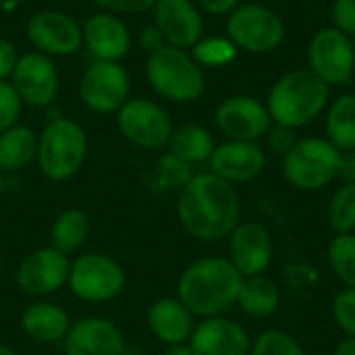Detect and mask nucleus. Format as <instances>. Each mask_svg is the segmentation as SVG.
<instances>
[{
  "label": "nucleus",
  "mask_w": 355,
  "mask_h": 355,
  "mask_svg": "<svg viewBox=\"0 0 355 355\" xmlns=\"http://www.w3.org/2000/svg\"><path fill=\"white\" fill-rule=\"evenodd\" d=\"M237 306L245 316L268 318L281 306V289L266 275L243 277L241 289H239V295H237Z\"/></svg>",
  "instance_id": "b1692460"
},
{
  "label": "nucleus",
  "mask_w": 355,
  "mask_h": 355,
  "mask_svg": "<svg viewBox=\"0 0 355 355\" xmlns=\"http://www.w3.org/2000/svg\"><path fill=\"white\" fill-rule=\"evenodd\" d=\"M308 69L329 87L349 83L355 73V48L352 37L337 27L318 29L308 46Z\"/></svg>",
  "instance_id": "6e6552de"
},
{
  "label": "nucleus",
  "mask_w": 355,
  "mask_h": 355,
  "mask_svg": "<svg viewBox=\"0 0 355 355\" xmlns=\"http://www.w3.org/2000/svg\"><path fill=\"white\" fill-rule=\"evenodd\" d=\"M331 316L345 337L355 339V289H341L333 297Z\"/></svg>",
  "instance_id": "72a5a7b5"
},
{
  "label": "nucleus",
  "mask_w": 355,
  "mask_h": 355,
  "mask_svg": "<svg viewBox=\"0 0 355 355\" xmlns=\"http://www.w3.org/2000/svg\"><path fill=\"white\" fill-rule=\"evenodd\" d=\"M333 23L345 35H355V0H335L331 6Z\"/></svg>",
  "instance_id": "e433bc0d"
},
{
  "label": "nucleus",
  "mask_w": 355,
  "mask_h": 355,
  "mask_svg": "<svg viewBox=\"0 0 355 355\" xmlns=\"http://www.w3.org/2000/svg\"><path fill=\"white\" fill-rule=\"evenodd\" d=\"M139 42H141V48H146L148 52H154V50L164 46V37L158 31V27H146L141 31V40Z\"/></svg>",
  "instance_id": "a19ab883"
},
{
  "label": "nucleus",
  "mask_w": 355,
  "mask_h": 355,
  "mask_svg": "<svg viewBox=\"0 0 355 355\" xmlns=\"http://www.w3.org/2000/svg\"><path fill=\"white\" fill-rule=\"evenodd\" d=\"M69 270L71 264L67 254L54 248H44L21 262L17 270V285L27 295H48L69 281Z\"/></svg>",
  "instance_id": "4468645a"
},
{
  "label": "nucleus",
  "mask_w": 355,
  "mask_h": 355,
  "mask_svg": "<svg viewBox=\"0 0 355 355\" xmlns=\"http://www.w3.org/2000/svg\"><path fill=\"white\" fill-rule=\"evenodd\" d=\"M327 262L343 289H355V233L335 235L329 241Z\"/></svg>",
  "instance_id": "c85d7f7f"
},
{
  "label": "nucleus",
  "mask_w": 355,
  "mask_h": 355,
  "mask_svg": "<svg viewBox=\"0 0 355 355\" xmlns=\"http://www.w3.org/2000/svg\"><path fill=\"white\" fill-rule=\"evenodd\" d=\"M237 2L239 0H200L204 10H208L210 15H229L237 8Z\"/></svg>",
  "instance_id": "79ce46f5"
},
{
  "label": "nucleus",
  "mask_w": 355,
  "mask_h": 355,
  "mask_svg": "<svg viewBox=\"0 0 355 355\" xmlns=\"http://www.w3.org/2000/svg\"><path fill=\"white\" fill-rule=\"evenodd\" d=\"M69 287L83 302H108L123 291L125 272L104 254H85L71 266Z\"/></svg>",
  "instance_id": "1a4fd4ad"
},
{
  "label": "nucleus",
  "mask_w": 355,
  "mask_h": 355,
  "mask_svg": "<svg viewBox=\"0 0 355 355\" xmlns=\"http://www.w3.org/2000/svg\"><path fill=\"white\" fill-rule=\"evenodd\" d=\"M0 355H17L10 347H6V345H0Z\"/></svg>",
  "instance_id": "a18cd8bd"
},
{
  "label": "nucleus",
  "mask_w": 355,
  "mask_h": 355,
  "mask_svg": "<svg viewBox=\"0 0 355 355\" xmlns=\"http://www.w3.org/2000/svg\"><path fill=\"white\" fill-rule=\"evenodd\" d=\"M189 347L196 355H250L252 339L239 322L214 316L196 324Z\"/></svg>",
  "instance_id": "dca6fc26"
},
{
  "label": "nucleus",
  "mask_w": 355,
  "mask_h": 355,
  "mask_svg": "<svg viewBox=\"0 0 355 355\" xmlns=\"http://www.w3.org/2000/svg\"><path fill=\"white\" fill-rule=\"evenodd\" d=\"M162 355H196L193 349L189 347V343H181V345H168V349Z\"/></svg>",
  "instance_id": "c03bdc74"
},
{
  "label": "nucleus",
  "mask_w": 355,
  "mask_h": 355,
  "mask_svg": "<svg viewBox=\"0 0 355 355\" xmlns=\"http://www.w3.org/2000/svg\"><path fill=\"white\" fill-rule=\"evenodd\" d=\"M241 281L243 277L235 270L229 258H200L183 270L177 283V300L193 318L204 320L223 316L237 306Z\"/></svg>",
  "instance_id": "f03ea898"
},
{
  "label": "nucleus",
  "mask_w": 355,
  "mask_h": 355,
  "mask_svg": "<svg viewBox=\"0 0 355 355\" xmlns=\"http://www.w3.org/2000/svg\"><path fill=\"white\" fill-rule=\"evenodd\" d=\"M0 272H2V258H0Z\"/></svg>",
  "instance_id": "de8ad7c7"
},
{
  "label": "nucleus",
  "mask_w": 355,
  "mask_h": 355,
  "mask_svg": "<svg viewBox=\"0 0 355 355\" xmlns=\"http://www.w3.org/2000/svg\"><path fill=\"white\" fill-rule=\"evenodd\" d=\"M83 40L87 50L98 60L116 62L129 50V33L125 25L112 15H94L83 27Z\"/></svg>",
  "instance_id": "4be33fe9"
},
{
  "label": "nucleus",
  "mask_w": 355,
  "mask_h": 355,
  "mask_svg": "<svg viewBox=\"0 0 355 355\" xmlns=\"http://www.w3.org/2000/svg\"><path fill=\"white\" fill-rule=\"evenodd\" d=\"M87 231H89L87 216L77 208L67 210L56 218L52 227V248L62 254H71L83 245V241L87 239Z\"/></svg>",
  "instance_id": "cd10ccee"
},
{
  "label": "nucleus",
  "mask_w": 355,
  "mask_h": 355,
  "mask_svg": "<svg viewBox=\"0 0 355 355\" xmlns=\"http://www.w3.org/2000/svg\"><path fill=\"white\" fill-rule=\"evenodd\" d=\"M27 35L35 48L46 54H73L83 42V31L79 25L64 12L42 10L33 15L27 23Z\"/></svg>",
  "instance_id": "f3484780"
},
{
  "label": "nucleus",
  "mask_w": 355,
  "mask_h": 355,
  "mask_svg": "<svg viewBox=\"0 0 355 355\" xmlns=\"http://www.w3.org/2000/svg\"><path fill=\"white\" fill-rule=\"evenodd\" d=\"M324 131L339 152L355 150V94H343L329 106Z\"/></svg>",
  "instance_id": "393cba45"
},
{
  "label": "nucleus",
  "mask_w": 355,
  "mask_h": 355,
  "mask_svg": "<svg viewBox=\"0 0 355 355\" xmlns=\"http://www.w3.org/2000/svg\"><path fill=\"white\" fill-rule=\"evenodd\" d=\"M333 355H355V339L354 337H345V339H341V341L335 345Z\"/></svg>",
  "instance_id": "37998d69"
},
{
  "label": "nucleus",
  "mask_w": 355,
  "mask_h": 355,
  "mask_svg": "<svg viewBox=\"0 0 355 355\" xmlns=\"http://www.w3.org/2000/svg\"><path fill=\"white\" fill-rule=\"evenodd\" d=\"M37 154V137L29 127L15 125L0 135V171H19Z\"/></svg>",
  "instance_id": "bb28decb"
},
{
  "label": "nucleus",
  "mask_w": 355,
  "mask_h": 355,
  "mask_svg": "<svg viewBox=\"0 0 355 355\" xmlns=\"http://www.w3.org/2000/svg\"><path fill=\"white\" fill-rule=\"evenodd\" d=\"M168 146L175 156L189 162L191 166L200 162H208L216 148L212 133L200 125H183L179 129H173Z\"/></svg>",
  "instance_id": "a878e982"
},
{
  "label": "nucleus",
  "mask_w": 355,
  "mask_h": 355,
  "mask_svg": "<svg viewBox=\"0 0 355 355\" xmlns=\"http://www.w3.org/2000/svg\"><path fill=\"white\" fill-rule=\"evenodd\" d=\"M100 6L114 12H146L156 6L158 0H96Z\"/></svg>",
  "instance_id": "4c0bfd02"
},
{
  "label": "nucleus",
  "mask_w": 355,
  "mask_h": 355,
  "mask_svg": "<svg viewBox=\"0 0 355 355\" xmlns=\"http://www.w3.org/2000/svg\"><path fill=\"white\" fill-rule=\"evenodd\" d=\"M341 152L327 137H304L283 156L285 181L300 191H320L339 175Z\"/></svg>",
  "instance_id": "20e7f679"
},
{
  "label": "nucleus",
  "mask_w": 355,
  "mask_h": 355,
  "mask_svg": "<svg viewBox=\"0 0 355 355\" xmlns=\"http://www.w3.org/2000/svg\"><path fill=\"white\" fill-rule=\"evenodd\" d=\"M250 355H308L304 345L281 329H266L252 339Z\"/></svg>",
  "instance_id": "7c9ffc66"
},
{
  "label": "nucleus",
  "mask_w": 355,
  "mask_h": 355,
  "mask_svg": "<svg viewBox=\"0 0 355 355\" xmlns=\"http://www.w3.org/2000/svg\"><path fill=\"white\" fill-rule=\"evenodd\" d=\"M331 87L310 69L285 73L268 92L266 108L272 123L291 129H302L314 123L329 106Z\"/></svg>",
  "instance_id": "7ed1b4c3"
},
{
  "label": "nucleus",
  "mask_w": 355,
  "mask_h": 355,
  "mask_svg": "<svg viewBox=\"0 0 355 355\" xmlns=\"http://www.w3.org/2000/svg\"><path fill=\"white\" fill-rule=\"evenodd\" d=\"M23 331L27 337H31L37 343H54L67 337L71 322H69V314L48 302H40L33 304L25 310L23 314Z\"/></svg>",
  "instance_id": "5701e85b"
},
{
  "label": "nucleus",
  "mask_w": 355,
  "mask_h": 355,
  "mask_svg": "<svg viewBox=\"0 0 355 355\" xmlns=\"http://www.w3.org/2000/svg\"><path fill=\"white\" fill-rule=\"evenodd\" d=\"M17 52L10 42L0 37V81H4L8 75H12L15 64H17Z\"/></svg>",
  "instance_id": "58836bf2"
},
{
  "label": "nucleus",
  "mask_w": 355,
  "mask_h": 355,
  "mask_svg": "<svg viewBox=\"0 0 355 355\" xmlns=\"http://www.w3.org/2000/svg\"><path fill=\"white\" fill-rule=\"evenodd\" d=\"M19 112H21V98L17 89L12 87V83L0 81V135L6 129L15 127Z\"/></svg>",
  "instance_id": "f704fd0d"
},
{
  "label": "nucleus",
  "mask_w": 355,
  "mask_h": 355,
  "mask_svg": "<svg viewBox=\"0 0 355 355\" xmlns=\"http://www.w3.org/2000/svg\"><path fill=\"white\" fill-rule=\"evenodd\" d=\"M10 77L21 102H27L29 106H48L56 98L58 77L54 64L44 54L21 56Z\"/></svg>",
  "instance_id": "a211bd4d"
},
{
  "label": "nucleus",
  "mask_w": 355,
  "mask_h": 355,
  "mask_svg": "<svg viewBox=\"0 0 355 355\" xmlns=\"http://www.w3.org/2000/svg\"><path fill=\"white\" fill-rule=\"evenodd\" d=\"M67 355H127L121 331L106 318L75 322L64 337Z\"/></svg>",
  "instance_id": "aec40b11"
},
{
  "label": "nucleus",
  "mask_w": 355,
  "mask_h": 355,
  "mask_svg": "<svg viewBox=\"0 0 355 355\" xmlns=\"http://www.w3.org/2000/svg\"><path fill=\"white\" fill-rule=\"evenodd\" d=\"M216 127L235 141H258L272 127L266 104L252 96H231L223 100L214 112Z\"/></svg>",
  "instance_id": "9b49d317"
},
{
  "label": "nucleus",
  "mask_w": 355,
  "mask_h": 355,
  "mask_svg": "<svg viewBox=\"0 0 355 355\" xmlns=\"http://www.w3.org/2000/svg\"><path fill=\"white\" fill-rule=\"evenodd\" d=\"M337 179H341L343 183H355V150L341 152Z\"/></svg>",
  "instance_id": "ea45409f"
},
{
  "label": "nucleus",
  "mask_w": 355,
  "mask_h": 355,
  "mask_svg": "<svg viewBox=\"0 0 355 355\" xmlns=\"http://www.w3.org/2000/svg\"><path fill=\"white\" fill-rule=\"evenodd\" d=\"M146 73L150 85L173 102H193L204 94V73L181 48L164 44L150 52Z\"/></svg>",
  "instance_id": "39448f33"
},
{
  "label": "nucleus",
  "mask_w": 355,
  "mask_h": 355,
  "mask_svg": "<svg viewBox=\"0 0 355 355\" xmlns=\"http://www.w3.org/2000/svg\"><path fill=\"white\" fill-rule=\"evenodd\" d=\"M181 227L200 241H220L231 235L241 216L235 185L214 173H198L181 189L177 202Z\"/></svg>",
  "instance_id": "f257e3e1"
},
{
  "label": "nucleus",
  "mask_w": 355,
  "mask_h": 355,
  "mask_svg": "<svg viewBox=\"0 0 355 355\" xmlns=\"http://www.w3.org/2000/svg\"><path fill=\"white\" fill-rule=\"evenodd\" d=\"M127 71L110 60H96L81 79V100L96 112L121 110L129 98Z\"/></svg>",
  "instance_id": "ddd939ff"
},
{
  "label": "nucleus",
  "mask_w": 355,
  "mask_h": 355,
  "mask_svg": "<svg viewBox=\"0 0 355 355\" xmlns=\"http://www.w3.org/2000/svg\"><path fill=\"white\" fill-rule=\"evenodd\" d=\"M193 177V168L189 162L181 160L179 156H175L173 152L164 154L160 160H158V166H156V179L162 187H177V189H183Z\"/></svg>",
  "instance_id": "473e14b6"
},
{
  "label": "nucleus",
  "mask_w": 355,
  "mask_h": 355,
  "mask_svg": "<svg viewBox=\"0 0 355 355\" xmlns=\"http://www.w3.org/2000/svg\"><path fill=\"white\" fill-rule=\"evenodd\" d=\"M156 27L173 48H193L202 37V17L189 0H158Z\"/></svg>",
  "instance_id": "6ab92c4d"
},
{
  "label": "nucleus",
  "mask_w": 355,
  "mask_h": 355,
  "mask_svg": "<svg viewBox=\"0 0 355 355\" xmlns=\"http://www.w3.org/2000/svg\"><path fill=\"white\" fill-rule=\"evenodd\" d=\"M329 227L335 235L355 233V183H341L327 210Z\"/></svg>",
  "instance_id": "c756f323"
},
{
  "label": "nucleus",
  "mask_w": 355,
  "mask_h": 355,
  "mask_svg": "<svg viewBox=\"0 0 355 355\" xmlns=\"http://www.w3.org/2000/svg\"><path fill=\"white\" fill-rule=\"evenodd\" d=\"M229 262L241 277L266 275L275 258V241L270 231L256 220H239L231 231Z\"/></svg>",
  "instance_id": "9d476101"
},
{
  "label": "nucleus",
  "mask_w": 355,
  "mask_h": 355,
  "mask_svg": "<svg viewBox=\"0 0 355 355\" xmlns=\"http://www.w3.org/2000/svg\"><path fill=\"white\" fill-rule=\"evenodd\" d=\"M148 327L156 339L166 345L189 343L191 333L196 329L191 312L173 297L156 300L148 310Z\"/></svg>",
  "instance_id": "412c9836"
},
{
  "label": "nucleus",
  "mask_w": 355,
  "mask_h": 355,
  "mask_svg": "<svg viewBox=\"0 0 355 355\" xmlns=\"http://www.w3.org/2000/svg\"><path fill=\"white\" fill-rule=\"evenodd\" d=\"M210 173L216 177L235 183H248L262 175L266 168V152L258 141H235L229 139L214 148L210 156Z\"/></svg>",
  "instance_id": "2eb2a0df"
},
{
  "label": "nucleus",
  "mask_w": 355,
  "mask_h": 355,
  "mask_svg": "<svg viewBox=\"0 0 355 355\" xmlns=\"http://www.w3.org/2000/svg\"><path fill=\"white\" fill-rule=\"evenodd\" d=\"M87 152V139L83 129L69 119H54L42 131L37 139V162L42 173L52 181H64L73 177Z\"/></svg>",
  "instance_id": "423d86ee"
},
{
  "label": "nucleus",
  "mask_w": 355,
  "mask_h": 355,
  "mask_svg": "<svg viewBox=\"0 0 355 355\" xmlns=\"http://www.w3.org/2000/svg\"><path fill=\"white\" fill-rule=\"evenodd\" d=\"M193 60L200 67H227L229 62L235 60L237 56V46L229 40V37H208V40H200L193 48Z\"/></svg>",
  "instance_id": "2f4dec72"
},
{
  "label": "nucleus",
  "mask_w": 355,
  "mask_h": 355,
  "mask_svg": "<svg viewBox=\"0 0 355 355\" xmlns=\"http://www.w3.org/2000/svg\"><path fill=\"white\" fill-rule=\"evenodd\" d=\"M227 37L237 46V50L250 54H268L283 44L285 23L272 8L252 2L229 12Z\"/></svg>",
  "instance_id": "0eeeda50"
},
{
  "label": "nucleus",
  "mask_w": 355,
  "mask_h": 355,
  "mask_svg": "<svg viewBox=\"0 0 355 355\" xmlns=\"http://www.w3.org/2000/svg\"><path fill=\"white\" fill-rule=\"evenodd\" d=\"M121 133L139 148H162L173 135L168 114L150 100H131L119 110Z\"/></svg>",
  "instance_id": "f8f14e48"
},
{
  "label": "nucleus",
  "mask_w": 355,
  "mask_h": 355,
  "mask_svg": "<svg viewBox=\"0 0 355 355\" xmlns=\"http://www.w3.org/2000/svg\"><path fill=\"white\" fill-rule=\"evenodd\" d=\"M297 135H295V129L291 127H285V125H277L272 123V127L268 129L266 133V146L272 154L277 156H285L287 152H291V148L297 144Z\"/></svg>",
  "instance_id": "c9c22d12"
},
{
  "label": "nucleus",
  "mask_w": 355,
  "mask_h": 355,
  "mask_svg": "<svg viewBox=\"0 0 355 355\" xmlns=\"http://www.w3.org/2000/svg\"><path fill=\"white\" fill-rule=\"evenodd\" d=\"M0 196H2V177H0Z\"/></svg>",
  "instance_id": "49530a36"
}]
</instances>
